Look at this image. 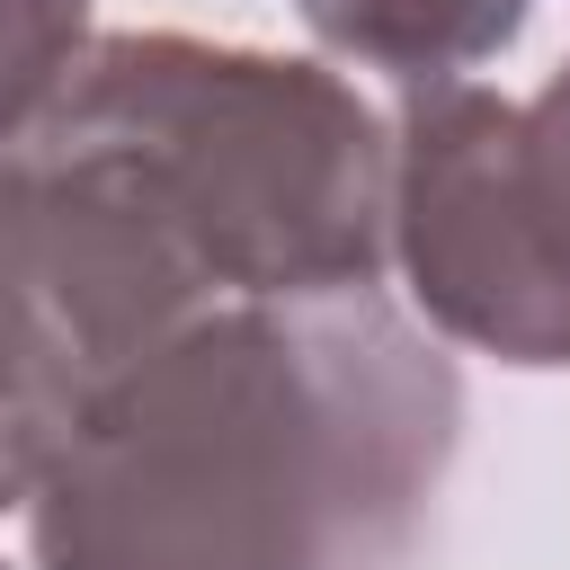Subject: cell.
<instances>
[{"label": "cell", "mask_w": 570, "mask_h": 570, "mask_svg": "<svg viewBox=\"0 0 570 570\" xmlns=\"http://www.w3.org/2000/svg\"><path fill=\"white\" fill-rule=\"evenodd\" d=\"M401 249L445 330L517 365H570V223L525 169L517 107L481 89L410 107Z\"/></svg>", "instance_id": "277c9868"}, {"label": "cell", "mask_w": 570, "mask_h": 570, "mask_svg": "<svg viewBox=\"0 0 570 570\" xmlns=\"http://www.w3.org/2000/svg\"><path fill=\"white\" fill-rule=\"evenodd\" d=\"M303 18L401 80H445L490 45H508L525 0H303Z\"/></svg>", "instance_id": "5b68a950"}, {"label": "cell", "mask_w": 570, "mask_h": 570, "mask_svg": "<svg viewBox=\"0 0 570 570\" xmlns=\"http://www.w3.org/2000/svg\"><path fill=\"white\" fill-rule=\"evenodd\" d=\"M45 134L116 169L205 285L258 303L374 285L383 142L312 62L116 36L62 80Z\"/></svg>", "instance_id": "7a4b0ae2"}, {"label": "cell", "mask_w": 570, "mask_h": 570, "mask_svg": "<svg viewBox=\"0 0 570 570\" xmlns=\"http://www.w3.org/2000/svg\"><path fill=\"white\" fill-rule=\"evenodd\" d=\"M71 36H80V0H0V142L45 98H62Z\"/></svg>", "instance_id": "8992f818"}, {"label": "cell", "mask_w": 570, "mask_h": 570, "mask_svg": "<svg viewBox=\"0 0 570 570\" xmlns=\"http://www.w3.org/2000/svg\"><path fill=\"white\" fill-rule=\"evenodd\" d=\"M517 142H525V169H534V187L552 196V214L570 223V71L517 116Z\"/></svg>", "instance_id": "52a82bcc"}, {"label": "cell", "mask_w": 570, "mask_h": 570, "mask_svg": "<svg viewBox=\"0 0 570 570\" xmlns=\"http://www.w3.org/2000/svg\"><path fill=\"white\" fill-rule=\"evenodd\" d=\"M454 445V374L356 285L196 312L53 454L45 570H383Z\"/></svg>", "instance_id": "6da1fadb"}, {"label": "cell", "mask_w": 570, "mask_h": 570, "mask_svg": "<svg viewBox=\"0 0 570 570\" xmlns=\"http://www.w3.org/2000/svg\"><path fill=\"white\" fill-rule=\"evenodd\" d=\"M196 303L205 276L116 169L53 134L0 169V508Z\"/></svg>", "instance_id": "3957f363"}]
</instances>
